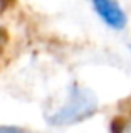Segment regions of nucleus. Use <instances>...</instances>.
I'll list each match as a JSON object with an SVG mask.
<instances>
[{"mask_svg":"<svg viewBox=\"0 0 131 133\" xmlns=\"http://www.w3.org/2000/svg\"><path fill=\"white\" fill-rule=\"evenodd\" d=\"M96 110V99L89 91L74 86L69 93V98L66 104L59 111L49 116V121L52 125H69L77 123L84 118L91 116Z\"/></svg>","mask_w":131,"mask_h":133,"instance_id":"obj_1","label":"nucleus"},{"mask_svg":"<svg viewBox=\"0 0 131 133\" xmlns=\"http://www.w3.org/2000/svg\"><path fill=\"white\" fill-rule=\"evenodd\" d=\"M96 14L113 29H123L126 25V14L116 2H108V0H96L92 2Z\"/></svg>","mask_w":131,"mask_h":133,"instance_id":"obj_2","label":"nucleus"},{"mask_svg":"<svg viewBox=\"0 0 131 133\" xmlns=\"http://www.w3.org/2000/svg\"><path fill=\"white\" fill-rule=\"evenodd\" d=\"M0 133H25V131L17 127H0Z\"/></svg>","mask_w":131,"mask_h":133,"instance_id":"obj_3","label":"nucleus"},{"mask_svg":"<svg viewBox=\"0 0 131 133\" xmlns=\"http://www.w3.org/2000/svg\"><path fill=\"white\" fill-rule=\"evenodd\" d=\"M3 37H5V36H3V30H2V29H0V44H2V42H3Z\"/></svg>","mask_w":131,"mask_h":133,"instance_id":"obj_4","label":"nucleus"}]
</instances>
